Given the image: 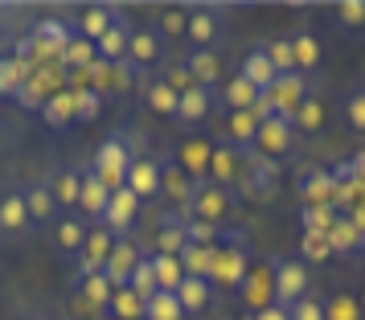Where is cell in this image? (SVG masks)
<instances>
[{
  "label": "cell",
  "mask_w": 365,
  "mask_h": 320,
  "mask_svg": "<svg viewBox=\"0 0 365 320\" xmlns=\"http://www.w3.org/2000/svg\"><path fill=\"white\" fill-rule=\"evenodd\" d=\"M132 160H135V152L128 144V135H107L99 148H95V156H91V172L107 189H123V177L132 169Z\"/></svg>",
  "instance_id": "1"
},
{
  "label": "cell",
  "mask_w": 365,
  "mask_h": 320,
  "mask_svg": "<svg viewBox=\"0 0 365 320\" xmlns=\"http://www.w3.org/2000/svg\"><path fill=\"white\" fill-rule=\"evenodd\" d=\"M296 128H292V119L283 115H267L263 123H259V135H255V144H250V156H259V160H267V165H279V160H287L292 152H296Z\"/></svg>",
  "instance_id": "2"
},
{
  "label": "cell",
  "mask_w": 365,
  "mask_h": 320,
  "mask_svg": "<svg viewBox=\"0 0 365 320\" xmlns=\"http://www.w3.org/2000/svg\"><path fill=\"white\" fill-rule=\"evenodd\" d=\"M250 275V242L247 234H234V238H217V254H214V275L210 284L222 287H242V279Z\"/></svg>",
  "instance_id": "3"
},
{
  "label": "cell",
  "mask_w": 365,
  "mask_h": 320,
  "mask_svg": "<svg viewBox=\"0 0 365 320\" xmlns=\"http://www.w3.org/2000/svg\"><path fill=\"white\" fill-rule=\"evenodd\" d=\"M234 210V193L230 189L214 185V181H193V193H189V205H185V214L197 222H210V226H222V222L230 218Z\"/></svg>",
  "instance_id": "4"
},
{
  "label": "cell",
  "mask_w": 365,
  "mask_h": 320,
  "mask_svg": "<svg viewBox=\"0 0 365 320\" xmlns=\"http://www.w3.org/2000/svg\"><path fill=\"white\" fill-rule=\"evenodd\" d=\"M271 291H275V304L292 308L296 300L312 296V267L299 259H279L271 271Z\"/></svg>",
  "instance_id": "5"
},
{
  "label": "cell",
  "mask_w": 365,
  "mask_h": 320,
  "mask_svg": "<svg viewBox=\"0 0 365 320\" xmlns=\"http://www.w3.org/2000/svg\"><path fill=\"white\" fill-rule=\"evenodd\" d=\"M242 160H247V152L242 148H234L230 140H222V144H214V152H210V172H205V181H214V185L222 189H230L242 181Z\"/></svg>",
  "instance_id": "6"
},
{
  "label": "cell",
  "mask_w": 365,
  "mask_h": 320,
  "mask_svg": "<svg viewBox=\"0 0 365 320\" xmlns=\"http://www.w3.org/2000/svg\"><path fill=\"white\" fill-rule=\"evenodd\" d=\"M222 21H226V13L217 4H193L189 9L185 37L193 41V50H214V41L222 37Z\"/></svg>",
  "instance_id": "7"
},
{
  "label": "cell",
  "mask_w": 365,
  "mask_h": 320,
  "mask_svg": "<svg viewBox=\"0 0 365 320\" xmlns=\"http://www.w3.org/2000/svg\"><path fill=\"white\" fill-rule=\"evenodd\" d=\"M160 169H165L160 160H152V156H135L132 169H128V177H123V189H128L140 205L152 202V197H160Z\"/></svg>",
  "instance_id": "8"
},
{
  "label": "cell",
  "mask_w": 365,
  "mask_h": 320,
  "mask_svg": "<svg viewBox=\"0 0 365 320\" xmlns=\"http://www.w3.org/2000/svg\"><path fill=\"white\" fill-rule=\"evenodd\" d=\"M296 193H299V202L304 205H332V210H336V185H332V172L320 169V165L299 169Z\"/></svg>",
  "instance_id": "9"
},
{
  "label": "cell",
  "mask_w": 365,
  "mask_h": 320,
  "mask_svg": "<svg viewBox=\"0 0 365 320\" xmlns=\"http://www.w3.org/2000/svg\"><path fill=\"white\" fill-rule=\"evenodd\" d=\"M160 58H165V37L156 33L152 25H140V29H132V41H128V58H123V62H128L132 70H140V74H144V70H152L156 62H160Z\"/></svg>",
  "instance_id": "10"
},
{
  "label": "cell",
  "mask_w": 365,
  "mask_h": 320,
  "mask_svg": "<svg viewBox=\"0 0 365 320\" xmlns=\"http://www.w3.org/2000/svg\"><path fill=\"white\" fill-rule=\"evenodd\" d=\"M140 259H144V251L135 247L132 238H115V247H111V259H107L103 275L111 279V287H128L132 271L140 267Z\"/></svg>",
  "instance_id": "11"
},
{
  "label": "cell",
  "mask_w": 365,
  "mask_h": 320,
  "mask_svg": "<svg viewBox=\"0 0 365 320\" xmlns=\"http://www.w3.org/2000/svg\"><path fill=\"white\" fill-rule=\"evenodd\" d=\"M135 214H140V202H135L128 189H111V202H107V214H103V230H111L115 238H128Z\"/></svg>",
  "instance_id": "12"
},
{
  "label": "cell",
  "mask_w": 365,
  "mask_h": 320,
  "mask_svg": "<svg viewBox=\"0 0 365 320\" xmlns=\"http://www.w3.org/2000/svg\"><path fill=\"white\" fill-rule=\"evenodd\" d=\"M210 111H214V91H210V86H189V91L177 95V115L173 119L197 128L201 119H210Z\"/></svg>",
  "instance_id": "13"
},
{
  "label": "cell",
  "mask_w": 365,
  "mask_h": 320,
  "mask_svg": "<svg viewBox=\"0 0 365 320\" xmlns=\"http://www.w3.org/2000/svg\"><path fill=\"white\" fill-rule=\"evenodd\" d=\"M70 41H74V29H70L66 21H58V17L37 21V25H34V37H29V46H34V50L58 53V58H62V50H66Z\"/></svg>",
  "instance_id": "14"
},
{
  "label": "cell",
  "mask_w": 365,
  "mask_h": 320,
  "mask_svg": "<svg viewBox=\"0 0 365 320\" xmlns=\"http://www.w3.org/2000/svg\"><path fill=\"white\" fill-rule=\"evenodd\" d=\"M107 202H111V189L103 185L91 169H83V189H78V214L91 222H103L107 214Z\"/></svg>",
  "instance_id": "15"
},
{
  "label": "cell",
  "mask_w": 365,
  "mask_h": 320,
  "mask_svg": "<svg viewBox=\"0 0 365 320\" xmlns=\"http://www.w3.org/2000/svg\"><path fill=\"white\" fill-rule=\"evenodd\" d=\"M25 210H29V226H34V230L58 222V205H53V193H50L46 181H37V185L25 189Z\"/></svg>",
  "instance_id": "16"
},
{
  "label": "cell",
  "mask_w": 365,
  "mask_h": 320,
  "mask_svg": "<svg viewBox=\"0 0 365 320\" xmlns=\"http://www.w3.org/2000/svg\"><path fill=\"white\" fill-rule=\"evenodd\" d=\"M111 247H115V234L111 230H91L83 242V251H78V267L83 271H103L107 267V259H111Z\"/></svg>",
  "instance_id": "17"
},
{
  "label": "cell",
  "mask_w": 365,
  "mask_h": 320,
  "mask_svg": "<svg viewBox=\"0 0 365 320\" xmlns=\"http://www.w3.org/2000/svg\"><path fill=\"white\" fill-rule=\"evenodd\" d=\"M128 41H132V25L119 17L107 33L95 41V53H99V62H107V66H115V62H123L128 58Z\"/></svg>",
  "instance_id": "18"
},
{
  "label": "cell",
  "mask_w": 365,
  "mask_h": 320,
  "mask_svg": "<svg viewBox=\"0 0 365 320\" xmlns=\"http://www.w3.org/2000/svg\"><path fill=\"white\" fill-rule=\"evenodd\" d=\"M210 140H185L181 148H177V169L185 172V177H193V181H201L205 172H210Z\"/></svg>",
  "instance_id": "19"
},
{
  "label": "cell",
  "mask_w": 365,
  "mask_h": 320,
  "mask_svg": "<svg viewBox=\"0 0 365 320\" xmlns=\"http://www.w3.org/2000/svg\"><path fill=\"white\" fill-rule=\"evenodd\" d=\"M214 300V284L210 279H197V275H185L181 287H177V304H181L185 316H193V312H205Z\"/></svg>",
  "instance_id": "20"
},
{
  "label": "cell",
  "mask_w": 365,
  "mask_h": 320,
  "mask_svg": "<svg viewBox=\"0 0 365 320\" xmlns=\"http://www.w3.org/2000/svg\"><path fill=\"white\" fill-rule=\"evenodd\" d=\"M185 70H189V78L197 86H210L214 91L217 78H222V58H217V50H189Z\"/></svg>",
  "instance_id": "21"
},
{
  "label": "cell",
  "mask_w": 365,
  "mask_h": 320,
  "mask_svg": "<svg viewBox=\"0 0 365 320\" xmlns=\"http://www.w3.org/2000/svg\"><path fill=\"white\" fill-rule=\"evenodd\" d=\"M46 185H50L53 205H58V210H66V214H70V210H78V189H83V172H78V169H58Z\"/></svg>",
  "instance_id": "22"
},
{
  "label": "cell",
  "mask_w": 365,
  "mask_h": 320,
  "mask_svg": "<svg viewBox=\"0 0 365 320\" xmlns=\"http://www.w3.org/2000/svg\"><path fill=\"white\" fill-rule=\"evenodd\" d=\"M119 17H123V13H119V9H111V4H91L83 17H78V33H83V41H91V46H95V41H99V37L107 33Z\"/></svg>",
  "instance_id": "23"
},
{
  "label": "cell",
  "mask_w": 365,
  "mask_h": 320,
  "mask_svg": "<svg viewBox=\"0 0 365 320\" xmlns=\"http://www.w3.org/2000/svg\"><path fill=\"white\" fill-rule=\"evenodd\" d=\"M86 234H91V230L78 222V214H62V218L53 222V242H58V251L62 254H74V259H78Z\"/></svg>",
  "instance_id": "24"
},
{
  "label": "cell",
  "mask_w": 365,
  "mask_h": 320,
  "mask_svg": "<svg viewBox=\"0 0 365 320\" xmlns=\"http://www.w3.org/2000/svg\"><path fill=\"white\" fill-rule=\"evenodd\" d=\"M29 226V210H25V193H9L0 197V234H25Z\"/></svg>",
  "instance_id": "25"
},
{
  "label": "cell",
  "mask_w": 365,
  "mask_h": 320,
  "mask_svg": "<svg viewBox=\"0 0 365 320\" xmlns=\"http://www.w3.org/2000/svg\"><path fill=\"white\" fill-rule=\"evenodd\" d=\"M259 123H263V119L255 115V111H226V135H230L234 148L250 152L255 135H259Z\"/></svg>",
  "instance_id": "26"
},
{
  "label": "cell",
  "mask_w": 365,
  "mask_h": 320,
  "mask_svg": "<svg viewBox=\"0 0 365 320\" xmlns=\"http://www.w3.org/2000/svg\"><path fill=\"white\" fill-rule=\"evenodd\" d=\"M263 99V91L259 86H250L242 74H234L230 83L222 86V103H226V111H255Z\"/></svg>",
  "instance_id": "27"
},
{
  "label": "cell",
  "mask_w": 365,
  "mask_h": 320,
  "mask_svg": "<svg viewBox=\"0 0 365 320\" xmlns=\"http://www.w3.org/2000/svg\"><path fill=\"white\" fill-rule=\"evenodd\" d=\"M242 78H247L250 86H259V91H271V83L279 78L275 74V66H271V58H267V50L259 46V50H250L247 58H242V70H238Z\"/></svg>",
  "instance_id": "28"
},
{
  "label": "cell",
  "mask_w": 365,
  "mask_h": 320,
  "mask_svg": "<svg viewBox=\"0 0 365 320\" xmlns=\"http://www.w3.org/2000/svg\"><path fill=\"white\" fill-rule=\"evenodd\" d=\"M320 58H324V46H320L316 33H296L292 37V62H296V74L308 78V70L320 66Z\"/></svg>",
  "instance_id": "29"
},
{
  "label": "cell",
  "mask_w": 365,
  "mask_h": 320,
  "mask_svg": "<svg viewBox=\"0 0 365 320\" xmlns=\"http://www.w3.org/2000/svg\"><path fill=\"white\" fill-rule=\"evenodd\" d=\"M78 296L86 304H95V308H107L111 296H115V287H111V279L103 271H78Z\"/></svg>",
  "instance_id": "30"
},
{
  "label": "cell",
  "mask_w": 365,
  "mask_h": 320,
  "mask_svg": "<svg viewBox=\"0 0 365 320\" xmlns=\"http://www.w3.org/2000/svg\"><path fill=\"white\" fill-rule=\"evenodd\" d=\"M185 242H189V238H185V218L165 214L160 226H156V254H181Z\"/></svg>",
  "instance_id": "31"
},
{
  "label": "cell",
  "mask_w": 365,
  "mask_h": 320,
  "mask_svg": "<svg viewBox=\"0 0 365 320\" xmlns=\"http://www.w3.org/2000/svg\"><path fill=\"white\" fill-rule=\"evenodd\" d=\"M214 254H217V247H197V242H185V251L177 254V259H181V271H185V275L210 279V275H214Z\"/></svg>",
  "instance_id": "32"
},
{
  "label": "cell",
  "mask_w": 365,
  "mask_h": 320,
  "mask_svg": "<svg viewBox=\"0 0 365 320\" xmlns=\"http://www.w3.org/2000/svg\"><path fill=\"white\" fill-rule=\"evenodd\" d=\"M329 242H332V254H353V251H361L365 247L361 230L353 226L349 214H336V222H332V230H329Z\"/></svg>",
  "instance_id": "33"
},
{
  "label": "cell",
  "mask_w": 365,
  "mask_h": 320,
  "mask_svg": "<svg viewBox=\"0 0 365 320\" xmlns=\"http://www.w3.org/2000/svg\"><path fill=\"white\" fill-rule=\"evenodd\" d=\"M148 263H152V275H156V291H177L185 279V271H181V259L177 254H148Z\"/></svg>",
  "instance_id": "34"
},
{
  "label": "cell",
  "mask_w": 365,
  "mask_h": 320,
  "mask_svg": "<svg viewBox=\"0 0 365 320\" xmlns=\"http://www.w3.org/2000/svg\"><path fill=\"white\" fill-rule=\"evenodd\" d=\"M292 128H296V135H304V132L312 135V132H320V128H324V99H320L316 91L296 107V115H292Z\"/></svg>",
  "instance_id": "35"
},
{
  "label": "cell",
  "mask_w": 365,
  "mask_h": 320,
  "mask_svg": "<svg viewBox=\"0 0 365 320\" xmlns=\"http://www.w3.org/2000/svg\"><path fill=\"white\" fill-rule=\"evenodd\" d=\"M144 103H148L156 115H177V91L165 83V74H156L144 83Z\"/></svg>",
  "instance_id": "36"
},
{
  "label": "cell",
  "mask_w": 365,
  "mask_h": 320,
  "mask_svg": "<svg viewBox=\"0 0 365 320\" xmlns=\"http://www.w3.org/2000/svg\"><path fill=\"white\" fill-rule=\"evenodd\" d=\"M160 193L185 210V205H189V193H193V177H185L177 165H173V169H160Z\"/></svg>",
  "instance_id": "37"
},
{
  "label": "cell",
  "mask_w": 365,
  "mask_h": 320,
  "mask_svg": "<svg viewBox=\"0 0 365 320\" xmlns=\"http://www.w3.org/2000/svg\"><path fill=\"white\" fill-rule=\"evenodd\" d=\"M144 320H185L181 304H177V291H152L144 300Z\"/></svg>",
  "instance_id": "38"
},
{
  "label": "cell",
  "mask_w": 365,
  "mask_h": 320,
  "mask_svg": "<svg viewBox=\"0 0 365 320\" xmlns=\"http://www.w3.org/2000/svg\"><path fill=\"white\" fill-rule=\"evenodd\" d=\"M332 222H336V210H332V205H299V226H304V234H329Z\"/></svg>",
  "instance_id": "39"
},
{
  "label": "cell",
  "mask_w": 365,
  "mask_h": 320,
  "mask_svg": "<svg viewBox=\"0 0 365 320\" xmlns=\"http://www.w3.org/2000/svg\"><path fill=\"white\" fill-rule=\"evenodd\" d=\"M185 25H189V9L185 4H165L160 13H156V33L160 37H185Z\"/></svg>",
  "instance_id": "40"
},
{
  "label": "cell",
  "mask_w": 365,
  "mask_h": 320,
  "mask_svg": "<svg viewBox=\"0 0 365 320\" xmlns=\"http://www.w3.org/2000/svg\"><path fill=\"white\" fill-rule=\"evenodd\" d=\"M329 259H332L329 234H304L299 238V263H308V267H324Z\"/></svg>",
  "instance_id": "41"
},
{
  "label": "cell",
  "mask_w": 365,
  "mask_h": 320,
  "mask_svg": "<svg viewBox=\"0 0 365 320\" xmlns=\"http://www.w3.org/2000/svg\"><path fill=\"white\" fill-rule=\"evenodd\" d=\"M111 316H119V320H144V300L135 296L132 287H115V296H111Z\"/></svg>",
  "instance_id": "42"
},
{
  "label": "cell",
  "mask_w": 365,
  "mask_h": 320,
  "mask_svg": "<svg viewBox=\"0 0 365 320\" xmlns=\"http://www.w3.org/2000/svg\"><path fill=\"white\" fill-rule=\"evenodd\" d=\"M41 115H46L50 128H66L70 119H74V95H46Z\"/></svg>",
  "instance_id": "43"
},
{
  "label": "cell",
  "mask_w": 365,
  "mask_h": 320,
  "mask_svg": "<svg viewBox=\"0 0 365 320\" xmlns=\"http://www.w3.org/2000/svg\"><path fill=\"white\" fill-rule=\"evenodd\" d=\"M324 320H361V304L349 291H336L332 300H324Z\"/></svg>",
  "instance_id": "44"
},
{
  "label": "cell",
  "mask_w": 365,
  "mask_h": 320,
  "mask_svg": "<svg viewBox=\"0 0 365 320\" xmlns=\"http://www.w3.org/2000/svg\"><path fill=\"white\" fill-rule=\"evenodd\" d=\"M267 58H271V66L275 74H296V62H292V37H275L271 46H263Z\"/></svg>",
  "instance_id": "45"
},
{
  "label": "cell",
  "mask_w": 365,
  "mask_h": 320,
  "mask_svg": "<svg viewBox=\"0 0 365 320\" xmlns=\"http://www.w3.org/2000/svg\"><path fill=\"white\" fill-rule=\"evenodd\" d=\"M62 58H66L70 66H78V70H91L95 62H99V53H95V46L91 41H83V37H74L66 50H62Z\"/></svg>",
  "instance_id": "46"
},
{
  "label": "cell",
  "mask_w": 365,
  "mask_h": 320,
  "mask_svg": "<svg viewBox=\"0 0 365 320\" xmlns=\"http://www.w3.org/2000/svg\"><path fill=\"white\" fill-rule=\"evenodd\" d=\"M345 119H349L353 132H365V83L353 86V91L345 95Z\"/></svg>",
  "instance_id": "47"
},
{
  "label": "cell",
  "mask_w": 365,
  "mask_h": 320,
  "mask_svg": "<svg viewBox=\"0 0 365 320\" xmlns=\"http://www.w3.org/2000/svg\"><path fill=\"white\" fill-rule=\"evenodd\" d=\"M185 238H189V242H197V247H217L222 226H210V222H197V218H185Z\"/></svg>",
  "instance_id": "48"
},
{
  "label": "cell",
  "mask_w": 365,
  "mask_h": 320,
  "mask_svg": "<svg viewBox=\"0 0 365 320\" xmlns=\"http://www.w3.org/2000/svg\"><path fill=\"white\" fill-rule=\"evenodd\" d=\"M128 287H132V291L140 296V300H148L152 291H156V275H152V263H148V254H144V259H140V267L132 271V279H128Z\"/></svg>",
  "instance_id": "49"
},
{
  "label": "cell",
  "mask_w": 365,
  "mask_h": 320,
  "mask_svg": "<svg viewBox=\"0 0 365 320\" xmlns=\"http://www.w3.org/2000/svg\"><path fill=\"white\" fill-rule=\"evenodd\" d=\"M336 21H341L345 29H361L365 25V0H341V4H336Z\"/></svg>",
  "instance_id": "50"
},
{
  "label": "cell",
  "mask_w": 365,
  "mask_h": 320,
  "mask_svg": "<svg viewBox=\"0 0 365 320\" xmlns=\"http://www.w3.org/2000/svg\"><path fill=\"white\" fill-rule=\"evenodd\" d=\"M99 103H103V95L99 91H74V119H95L99 115Z\"/></svg>",
  "instance_id": "51"
},
{
  "label": "cell",
  "mask_w": 365,
  "mask_h": 320,
  "mask_svg": "<svg viewBox=\"0 0 365 320\" xmlns=\"http://www.w3.org/2000/svg\"><path fill=\"white\" fill-rule=\"evenodd\" d=\"M287 316L292 320H324V300H316V296H304L287 308Z\"/></svg>",
  "instance_id": "52"
},
{
  "label": "cell",
  "mask_w": 365,
  "mask_h": 320,
  "mask_svg": "<svg viewBox=\"0 0 365 320\" xmlns=\"http://www.w3.org/2000/svg\"><path fill=\"white\" fill-rule=\"evenodd\" d=\"M255 320H292V316H287V308H283V304H263V308L255 312Z\"/></svg>",
  "instance_id": "53"
},
{
  "label": "cell",
  "mask_w": 365,
  "mask_h": 320,
  "mask_svg": "<svg viewBox=\"0 0 365 320\" xmlns=\"http://www.w3.org/2000/svg\"><path fill=\"white\" fill-rule=\"evenodd\" d=\"M349 218H353V226L361 230V238H365V202H357L353 210H349Z\"/></svg>",
  "instance_id": "54"
},
{
  "label": "cell",
  "mask_w": 365,
  "mask_h": 320,
  "mask_svg": "<svg viewBox=\"0 0 365 320\" xmlns=\"http://www.w3.org/2000/svg\"><path fill=\"white\" fill-rule=\"evenodd\" d=\"M357 304H361V316H365V287H361V296H357Z\"/></svg>",
  "instance_id": "55"
},
{
  "label": "cell",
  "mask_w": 365,
  "mask_h": 320,
  "mask_svg": "<svg viewBox=\"0 0 365 320\" xmlns=\"http://www.w3.org/2000/svg\"><path fill=\"white\" fill-rule=\"evenodd\" d=\"M242 320H255V316H242Z\"/></svg>",
  "instance_id": "56"
}]
</instances>
